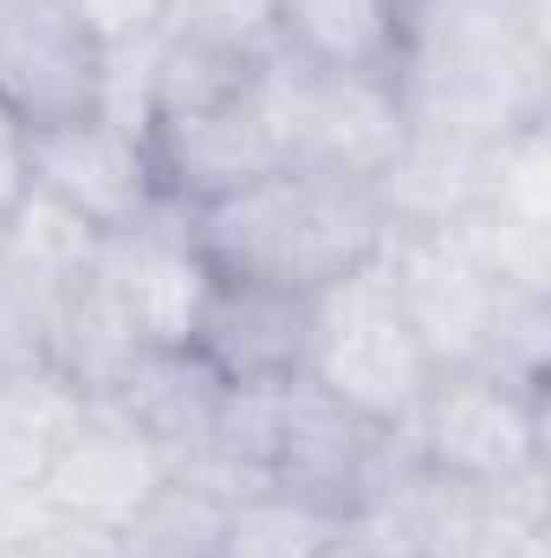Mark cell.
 Instances as JSON below:
<instances>
[{
    "label": "cell",
    "mask_w": 551,
    "mask_h": 558,
    "mask_svg": "<svg viewBox=\"0 0 551 558\" xmlns=\"http://www.w3.org/2000/svg\"><path fill=\"white\" fill-rule=\"evenodd\" d=\"M390 85L403 124L500 143L551 118V13L532 0H396Z\"/></svg>",
    "instance_id": "6da1fadb"
},
{
    "label": "cell",
    "mask_w": 551,
    "mask_h": 558,
    "mask_svg": "<svg viewBox=\"0 0 551 558\" xmlns=\"http://www.w3.org/2000/svg\"><path fill=\"white\" fill-rule=\"evenodd\" d=\"M188 228L215 274L318 299L325 286L383 260V241L396 221L370 182L267 169L260 182L234 189L228 202L195 208Z\"/></svg>",
    "instance_id": "7a4b0ae2"
},
{
    "label": "cell",
    "mask_w": 551,
    "mask_h": 558,
    "mask_svg": "<svg viewBox=\"0 0 551 558\" xmlns=\"http://www.w3.org/2000/svg\"><path fill=\"white\" fill-rule=\"evenodd\" d=\"M383 279H390L403 318L415 325L434 377L441 371H493V377L551 390V292L480 279L421 228H390Z\"/></svg>",
    "instance_id": "3957f363"
},
{
    "label": "cell",
    "mask_w": 551,
    "mask_h": 558,
    "mask_svg": "<svg viewBox=\"0 0 551 558\" xmlns=\"http://www.w3.org/2000/svg\"><path fill=\"white\" fill-rule=\"evenodd\" d=\"M260 105H267L279 169H305V175H344L377 189L409 137L390 72H338L273 52L260 78Z\"/></svg>",
    "instance_id": "277c9868"
},
{
    "label": "cell",
    "mask_w": 551,
    "mask_h": 558,
    "mask_svg": "<svg viewBox=\"0 0 551 558\" xmlns=\"http://www.w3.org/2000/svg\"><path fill=\"white\" fill-rule=\"evenodd\" d=\"M403 435L421 468L506 494L551 474V390L493 371H441L428 377Z\"/></svg>",
    "instance_id": "5b68a950"
},
{
    "label": "cell",
    "mask_w": 551,
    "mask_h": 558,
    "mask_svg": "<svg viewBox=\"0 0 551 558\" xmlns=\"http://www.w3.org/2000/svg\"><path fill=\"white\" fill-rule=\"evenodd\" d=\"M305 377L364 416L409 428L434 371L383 279V260L357 267L351 279H338L311 299V371Z\"/></svg>",
    "instance_id": "8992f818"
},
{
    "label": "cell",
    "mask_w": 551,
    "mask_h": 558,
    "mask_svg": "<svg viewBox=\"0 0 551 558\" xmlns=\"http://www.w3.org/2000/svg\"><path fill=\"white\" fill-rule=\"evenodd\" d=\"M403 461H409V435L396 422H377L351 403H338L311 377L279 390L273 481L267 487L331 513L338 526H351Z\"/></svg>",
    "instance_id": "52a82bcc"
},
{
    "label": "cell",
    "mask_w": 551,
    "mask_h": 558,
    "mask_svg": "<svg viewBox=\"0 0 551 558\" xmlns=\"http://www.w3.org/2000/svg\"><path fill=\"white\" fill-rule=\"evenodd\" d=\"M215 267L195 247V228L182 208L156 202L149 215L105 234L98 267H91V299L131 344H188V325L201 312Z\"/></svg>",
    "instance_id": "ba28073f"
},
{
    "label": "cell",
    "mask_w": 551,
    "mask_h": 558,
    "mask_svg": "<svg viewBox=\"0 0 551 558\" xmlns=\"http://www.w3.org/2000/svg\"><path fill=\"white\" fill-rule=\"evenodd\" d=\"M105 46L65 0H0V111L13 131H46L98 111Z\"/></svg>",
    "instance_id": "9c48e42d"
},
{
    "label": "cell",
    "mask_w": 551,
    "mask_h": 558,
    "mask_svg": "<svg viewBox=\"0 0 551 558\" xmlns=\"http://www.w3.org/2000/svg\"><path fill=\"white\" fill-rule=\"evenodd\" d=\"M143 149H149V169H156V195L182 215H195L208 202H228L234 189L279 169L260 85L234 92V98H215V105H182V111L143 118Z\"/></svg>",
    "instance_id": "30bf717a"
},
{
    "label": "cell",
    "mask_w": 551,
    "mask_h": 558,
    "mask_svg": "<svg viewBox=\"0 0 551 558\" xmlns=\"http://www.w3.org/2000/svg\"><path fill=\"white\" fill-rule=\"evenodd\" d=\"M188 351L228 390H285L311 371V299L215 274L188 325Z\"/></svg>",
    "instance_id": "8fae6325"
},
{
    "label": "cell",
    "mask_w": 551,
    "mask_h": 558,
    "mask_svg": "<svg viewBox=\"0 0 551 558\" xmlns=\"http://www.w3.org/2000/svg\"><path fill=\"white\" fill-rule=\"evenodd\" d=\"M20 156H26V182L33 189H46L52 202L78 208L105 234L124 228V221H137V215H149L162 202L149 149H143V131L118 124L111 111H85V118L26 131Z\"/></svg>",
    "instance_id": "7c38bea8"
},
{
    "label": "cell",
    "mask_w": 551,
    "mask_h": 558,
    "mask_svg": "<svg viewBox=\"0 0 551 558\" xmlns=\"http://www.w3.org/2000/svg\"><path fill=\"white\" fill-rule=\"evenodd\" d=\"M169 481H175V474H169V461L156 454V441H149L131 416H118L111 403L91 397V403H85V422H78L72 441H65V454H59L52 474L39 481V507L124 533Z\"/></svg>",
    "instance_id": "4fadbf2b"
},
{
    "label": "cell",
    "mask_w": 551,
    "mask_h": 558,
    "mask_svg": "<svg viewBox=\"0 0 551 558\" xmlns=\"http://www.w3.org/2000/svg\"><path fill=\"white\" fill-rule=\"evenodd\" d=\"M98 403H111L118 416H131L156 441V454L169 461V474H195L208 454V435L221 422L228 384L188 351V344H137L124 357V371L98 390Z\"/></svg>",
    "instance_id": "5bb4252c"
},
{
    "label": "cell",
    "mask_w": 551,
    "mask_h": 558,
    "mask_svg": "<svg viewBox=\"0 0 551 558\" xmlns=\"http://www.w3.org/2000/svg\"><path fill=\"white\" fill-rule=\"evenodd\" d=\"M85 403L91 397L52 364L0 371V526H13L39 500V481L85 422Z\"/></svg>",
    "instance_id": "9a60e30c"
},
{
    "label": "cell",
    "mask_w": 551,
    "mask_h": 558,
    "mask_svg": "<svg viewBox=\"0 0 551 558\" xmlns=\"http://www.w3.org/2000/svg\"><path fill=\"white\" fill-rule=\"evenodd\" d=\"M0 247L13 254L20 274L33 279V292L52 305V325H59V312L85 292V279H91V267H98L105 228H91L78 208H65V202H52L46 189L26 182L20 208L0 221Z\"/></svg>",
    "instance_id": "2e32d148"
},
{
    "label": "cell",
    "mask_w": 551,
    "mask_h": 558,
    "mask_svg": "<svg viewBox=\"0 0 551 558\" xmlns=\"http://www.w3.org/2000/svg\"><path fill=\"white\" fill-rule=\"evenodd\" d=\"M273 46L305 65L390 72L396 0H273Z\"/></svg>",
    "instance_id": "e0dca14e"
},
{
    "label": "cell",
    "mask_w": 551,
    "mask_h": 558,
    "mask_svg": "<svg viewBox=\"0 0 551 558\" xmlns=\"http://www.w3.org/2000/svg\"><path fill=\"white\" fill-rule=\"evenodd\" d=\"M434 234L454 260H467L480 279H500V286H532V292H551V228H532V221H513L487 202L461 208L454 221L441 228H421Z\"/></svg>",
    "instance_id": "ac0fdd59"
},
{
    "label": "cell",
    "mask_w": 551,
    "mask_h": 558,
    "mask_svg": "<svg viewBox=\"0 0 551 558\" xmlns=\"http://www.w3.org/2000/svg\"><path fill=\"white\" fill-rule=\"evenodd\" d=\"M344 539V526L279 487L234 494L221 507V558H325Z\"/></svg>",
    "instance_id": "d6986e66"
},
{
    "label": "cell",
    "mask_w": 551,
    "mask_h": 558,
    "mask_svg": "<svg viewBox=\"0 0 551 558\" xmlns=\"http://www.w3.org/2000/svg\"><path fill=\"white\" fill-rule=\"evenodd\" d=\"M221 494L169 481L124 526V558H221Z\"/></svg>",
    "instance_id": "ffe728a7"
},
{
    "label": "cell",
    "mask_w": 551,
    "mask_h": 558,
    "mask_svg": "<svg viewBox=\"0 0 551 558\" xmlns=\"http://www.w3.org/2000/svg\"><path fill=\"white\" fill-rule=\"evenodd\" d=\"M480 202L513 215V221L551 228V118L487 149V195Z\"/></svg>",
    "instance_id": "44dd1931"
},
{
    "label": "cell",
    "mask_w": 551,
    "mask_h": 558,
    "mask_svg": "<svg viewBox=\"0 0 551 558\" xmlns=\"http://www.w3.org/2000/svg\"><path fill=\"white\" fill-rule=\"evenodd\" d=\"M156 33L228 46V52H279L273 46V0H169Z\"/></svg>",
    "instance_id": "7402d4cb"
},
{
    "label": "cell",
    "mask_w": 551,
    "mask_h": 558,
    "mask_svg": "<svg viewBox=\"0 0 551 558\" xmlns=\"http://www.w3.org/2000/svg\"><path fill=\"white\" fill-rule=\"evenodd\" d=\"M0 558H124V533L33 500L13 526H0Z\"/></svg>",
    "instance_id": "603a6c76"
},
{
    "label": "cell",
    "mask_w": 551,
    "mask_h": 558,
    "mask_svg": "<svg viewBox=\"0 0 551 558\" xmlns=\"http://www.w3.org/2000/svg\"><path fill=\"white\" fill-rule=\"evenodd\" d=\"M26 364H52V305L0 247V371H26Z\"/></svg>",
    "instance_id": "cb8c5ba5"
},
{
    "label": "cell",
    "mask_w": 551,
    "mask_h": 558,
    "mask_svg": "<svg viewBox=\"0 0 551 558\" xmlns=\"http://www.w3.org/2000/svg\"><path fill=\"white\" fill-rule=\"evenodd\" d=\"M162 7H169V0H85L78 13H85V26L98 33V46L118 52V46H137V39L156 33Z\"/></svg>",
    "instance_id": "d4e9b609"
},
{
    "label": "cell",
    "mask_w": 551,
    "mask_h": 558,
    "mask_svg": "<svg viewBox=\"0 0 551 558\" xmlns=\"http://www.w3.org/2000/svg\"><path fill=\"white\" fill-rule=\"evenodd\" d=\"M20 195H26V156L20 143H0V221L20 208Z\"/></svg>",
    "instance_id": "484cf974"
},
{
    "label": "cell",
    "mask_w": 551,
    "mask_h": 558,
    "mask_svg": "<svg viewBox=\"0 0 551 558\" xmlns=\"http://www.w3.org/2000/svg\"><path fill=\"white\" fill-rule=\"evenodd\" d=\"M325 558H383L377 553V546H364V539H351V533H344V539H338V546H331V553Z\"/></svg>",
    "instance_id": "4316f807"
},
{
    "label": "cell",
    "mask_w": 551,
    "mask_h": 558,
    "mask_svg": "<svg viewBox=\"0 0 551 558\" xmlns=\"http://www.w3.org/2000/svg\"><path fill=\"white\" fill-rule=\"evenodd\" d=\"M0 143H20V131H13V118L0 111Z\"/></svg>",
    "instance_id": "83f0119b"
},
{
    "label": "cell",
    "mask_w": 551,
    "mask_h": 558,
    "mask_svg": "<svg viewBox=\"0 0 551 558\" xmlns=\"http://www.w3.org/2000/svg\"><path fill=\"white\" fill-rule=\"evenodd\" d=\"M65 7H85V0H65Z\"/></svg>",
    "instance_id": "f1b7e54d"
}]
</instances>
